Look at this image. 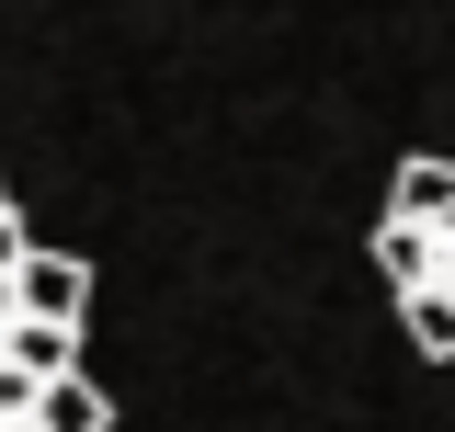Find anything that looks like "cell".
<instances>
[{
	"label": "cell",
	"instance_id": "1",
	"mask_svg": "<svg viewBox=\"0 0 455 432\" xmlns=\"http://www.w3.org/2000/svg\"><path fill=\"white\" fill-rule=\"evenodd\" d=\"M376 262H387V284H398L410 341H421L433 364H455V216H433V228L376 216Z\"/></svg>",
	"mask_w": 455,
	"mask_h": 432
},
{
	"label": "cell",
	"instance_id": "2",
	"mask_svg": "<svg viewBox=\"0 0 455 432\" xmlns=\"http://www.w3.org/2000/svg\"><path fill=\"white\" fill-rule=\"evenodd\" d=\"M12 319H35V330H80L92 319V262L80 251H23V273H12Z\"/></svg>",
	"mask_w": 455,
	"mask_h": 432
},
{
	"label": "cell",
	"instance_id": "3",
	"mask_svg": "<svg viewBox=\"0 0 455 432\" xmlns=\"http://www.w3.org/2000/svg\"><path fill=\"white\" fill-rule=\"evenodd\" d=\"M0 364L23 387H57V376H92V353H80V330H35V319H12L0 330Z\"/></svg>",
	"mask_w": 455,
	"mask_h": 432
},
{
	"label": "cell",
	"instance_id": "4",
	"mask_svg": "<svg viewBox=\"0 0 455 432\" xmlns=\"http://www.w3.org/2000/svg\"><path fill=\"white\" fill-rule=\"evenodd\" d=\"M35 432H114L103 376H57V387H35Z\"/></svg>",
	"mask_w": 455,
	"mask_h": 432
},
{
	"label": "cell",
	"instance_id": "5",
	"mask_svg": "<svg viewBox=\"0 0 455 432\" xmlns=\"http://www.w3.org/2000/svg\"><path fill=\"white\" fill-rule=\"evenodd\" d=\"M387 216H410V228L455 216V160H398V182H387Z\"/></svg>",
	"mask_w": 455,
	"mask_h": 432
},
{
	"label": "cell",
	"instance_id": "6",
	"mask_svg": "<svg viewBox=\"0 0 455 432\" xmlns=\"http://www.w3.org/2000/svg\"><path fill=\"white\" fill-rule=\"evenodd\" d=\"M0 216H12V182H0Z\"/></svg>",
	"mask_w": 455,
	"mask_h": 432
}]
</instances>
